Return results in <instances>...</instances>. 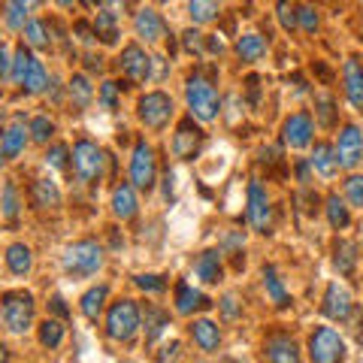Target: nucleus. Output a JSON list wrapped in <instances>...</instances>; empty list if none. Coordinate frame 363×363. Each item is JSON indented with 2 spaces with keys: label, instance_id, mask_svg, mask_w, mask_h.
Returning a JSON list of instances; mask_svg holds the SVG:
<instances>
[{
  "label": "nucleus",
  "instance_id": "nucleus-36",
  "mask_svg": "<svg viewBox=\"0 0 363 363\" xmlns=\"http://www.w3.org/2000/svg\"><path fill=\"white\" fill-rule=\"evenodd\" d=\"M315 112H318V121L324 124V128H333L336 124V104L330 94H318L315 97Z\"/></svg>",
  "mask_w": 363,
  "mask_h": 363
},
{
  "label": "nucleus",
  "instance_id": "nucleus-11",
  "mask_svg": "<svg viewBox=\"0 0 363 363\" xmlns=\"http://www.w3.org/2000/svg\"><path fill=\"white\" fill-rule=\"evenodd\" d=\"M200 143H203V130L194 124V118L179 121V128L173 133V155L179 157V161H191V157L197 155Z\"/></svg>",
  "mask_w": 363,
  "mask_h": 363
},
{
  "label": "nucleus",
  "instance_id": "nucleus-38",
  "mask_svg": "<svg viewBox=\"0 0 363 363\" xmlns=\"http://www.w3.org/2000/svg\"><path fill=\"white\" fill-rule=\"evenodd\" d=\"M25 43L33 45V49H45L52 43V37H45V25L43 21H28L25 25Z\"/></svg>",
  "mask_w": 363,
  "mask_h": 363
},
{
  "label": "nucleus",
  "instance_id": "nucleus-56",
  "mask_svg": "<svg viewBox=\"0 0 363 363\" xmlns=\"http://www.w3.org/2000/svg\"><path fill=\"white\" fill-rule=\"evenodd\" d=\"M209 49H212V52H218V55L224 52V43H221V37H218V33H215V37L209 40Z\"/></svg>",
  "mask_w": 363,
  "mask_h": 363
},
{
  "label": "nucleus",
  "instance_id": "nucleus-21",
  "mask_svg": "<svg viewBox=\"0 0 363 363\" xmlns=\"http://www.w3.org/2000/svg\"><path fill=\"white\" fill-rule=\"evenodd\" d=\"M191 336H194V342L203 348V351H215L221 342V330L218 324H212L209 318H200V321L191 324Z\"/></svg>",
  "mask_w": 363,
  "mask_h": 363
},
{
  "label": "nucleus",
  "instance_id": "nucleus-45",
  "mask_svg": "<svg viewBox=\"0 0 363 363\" xmlns=\"http://www.w3.org/2000/svg\"><path fill=\"white\" fill-rule=\"evenodd\" d=\"M297 21L306 33H315L318 30V13L315 6H297Z\"/></svg>",
  "mask_w": 363,
  "mask_h": 363
},
{
  "label": "nucleus",
  "instance_id": "nucleus-40",
  "mask_svg": "<svg viewBox=\"0 0 363 363\" xmlns=\"http://www.w3.org/2000/svg\"><path fill=\"white\" fill-rule=\"evenodd\" d=\"M188 13H191V18H194L197 25H203V21H212L215 16H218V4H206V0H194V4H188Z\"/></svg>",
  "mask_w": 363,
  "mask_h": 363
},
{
  "label": "nucleus",
  "instance_id": "nucleus-4",
  "mask_svg": "<svg viewBox=\"0 0 363 363\" xmlns=\"http://www.w3.org/2000/svg\"><path fill=\"white\" fill-rule=\"evenodd\" d=\"M136 330H140V309H136V303L128 297L112 303L106 312V336L116 339V342H130Z\"/></svg>",
  "mask_w": 363,
  "mask_h": 363
},
{
  "label": "nucleus",
  "instance_id": "nucleus-22",
  "mask_svg": "<svg viewBox=\"0 0 363 363\" xmlns=\"http://www.w3.org/2000/svg\"><path fill=\"white\" fill-rule=\"evenodd\" d=\"M318 173H321L324 179H333L336 176V169H339V157H336V149L333 145H327V143H318L315 145V152H312V161H309Z\"/></svg>",
  "mask_w": 363,
  "mask_h": 363
},
{
  "label": "nucleus",
  "instance_id": "nucleus-27",
  "mask_svg": "<svg viewBox=\"0 0 363 363\" xmlns=\"http://www.w3.org/2000/svg\"><path fill=\"white\" fill-rule=\"evenodd\" d=\"M264 288L269 294V300L279 306V309H288L291 306V297H288V291L285 285H281V279H279V272L276 267H264Z\"/></svg>",
  "mask_w": 363,
  "mask_h": 363
},
{
  "label": "nucleus",
  "instance_id": "nucleus-17",
  "mask_svg": "<svg viewBox=\"0 0 363 363\" xmlns=\"http://www.w3.org/2000/svg\"><path fill=\"white\" fill-rule=\"evenodd\" d=\"M342 82H345V94L351 100V106L363 109V67L357 58H348L342 67Z\"/></svg>",
  "mask_w": 363,
  "mask_h": 363
},
{
  "label": "nucleus",
  "instance_id": "nucleus-5",
  "mask_svg": "<svg viewBox=\"0 0 363 363\" xmlns=\"http://www.w3.org/2000/svg\"><path fill=\"white\" fill-rule=\"evenodd\" d=\"M309 360L312 363H345V342L333 327H315L309 336Z\"/></svg>",
  "mask_w": 363,
  "mask_h": 363
},
{
  "label": "nucleus",
  "instance_id": "nucleus-50",
  "mask_svg": "<svg viewBox=\"0 0 363 363\" xmlns=\"http://www.w3.org/2000/svg\"><path fill=\"white\" fill-rule=\"evenodd\" d=\"M179 354H182V345H179V342H169V345H164L161 351H157L155 363H176Z\"/></svg>",
  "mask_w": 363,
  "mask_h": 363
},
{
  "label": "nucleus",
  "instance_id": "nucleus-51",
  "mask_svg": "<svg viewBox=\"0 0 363 363\" xmlns=\"http://www.w3.org/2000/svg\"><path fill=\"white\" fill-rule=\"evenodd\" d=\"M218 306H221V312H224L227 321H233V318H240V303H236L233 294H227V297H224Z\"/></svg>",
  "mask_w": 363,
  "mask_h": 363
},
{
  "label": "nucleus",
  "instance_id": "nucleus-42",
  "mask_svg": "<svg viewBox=\"0 0 363 363\" xmlns=\"http://www.w3.org/2000/svg\"><path fill=\"white\" fill-rule=\"evenodd\" d=\"M4 215L9 221H16V215H18V191H16L13 182L4 185Z\"/></svg>",
  "mask_w": 363,
  "mask_h": 363
},
{
  "label": "nucleus",
  "instance_id": "nucleus-48",
  "mask_svg": "<svg viewBox=\"0 0 363 363\" xmlns=\"http://www.w3.org/2000/svg\"><path fill=\"white\" fill-rule=\"evenodd\" d=\"M136 288H143V291H152V294H161L167 285H164V279L161 276H136Z\"/></svg>",
  "mask_w": 363,
  "mask_h": 363
},
{
  "label": "nucleus",
  "instance_id": "nucleus-44",
  "mask_svg": "<svg viewBox=\"0 0 363 363\" xmlns=\"http://www.w3.org/2000/svg\"><path fill=\"white\" fill-rule=\"evenodd\" d=\"M276 13H279V21H281V28H285V30H297V28H300V21H297V6L279 4Z\"/></svg>",
  "mask_w": 363,
  "mask_h": 363
},
{
  "label": "nucleus",
  "instance_id": "nucleus-39",
  "mask_svg": "<svg viewBox=\"0 0 363 363\" xmlns=\"http://www.w3.org/2000/svg\"><path fill=\"white\" fill-rule=\"evenodd\" d=\"M28 133H30L33 143H49L52 136H55V124L45 118V116H37V118L30 121V130H28Z\"/></svg>",
  "mask_w": 363,
  "mask_h": 363
},
{
  "label": "nucleus",
  "instance_id": "nucleus-33",
  "mask_svg": "<svg viewBox=\"0 0 363 363\" xmlns=\"http://www.w3.org/2000/svg\"><path fill=\"white\" fill-rule=\"evenodd\" d=\"M25 143H28V133H25V128H9V130H4V140H0V152H4L6 157H16V155H21L25 152Z\"/></svg>",
  "mask_w": 363,
  "mask_h": 363
},
{
  "label": "nucleus",
  "instance_id": "nucleus-25",
  "mask_svg": "<svg viewBox=\"0 0 363 363\" xmlns=\"http://www.w3.org/2000/svg\"><path fill=\"white\" fill-rule=\"evenodd\" d=\"M333 267L342 272V276H351L357 267V245L351 240H339L333 245Z\"/></svg>",
  "mask_w": 363,
  "mask_h": 363
},
{
  "label": "nucleus",
  "instance_id": "nucleus-1",
  "mask_svg": "<svg viewBox=\"0 0 363 363\" xmlns=\"http://www.w3.org/2000/svg\"><path fill=\"white\" fill-rule=\"evenodd\" d=\"M64 272L73 279H88L104 267V248H100L94 240H79L64 252Z\"/></svg>",
  "mask_w": 363,
  "mask_h": 363
},
{
  "label": "nucleus",
  "instance_id": "nucleus-29",
  "mask_svg": "<svg viewBox=\"0 0 363 363\" xmlns=\"http://www.w3.org/2000/svg\"><path fill=\"white\" fill-rule=\"evenodd\" d=\"M94 33H97V40L106 43V45L116 43L118 40V18H116V13H109V9H100L97 18H94Z\"/></svg>",
  "mask_w": 363,
  "mask_h": 363
},
{
  "label": "nucleus",
  "instance_id": "nucleus-54",
  "mask_svg": "<svg viewBox=\"0 0 363 363\" xmlns=\"http://www.w3.org/2000/svg\"><path fill=\"white\" fill-rule=\"evenodd\" d=\"M52 312L55 315H61V318H67V315H70V309H67V303H64V297H52Z\"/></svg>",
  "mask_w": 363,
  "mask_h": 363
},
{
  "label": "nucleus",
  "instance_id": "nucleus-53",
  "mask_svg": "<svg viewBox=\"0 0 363 363\" xmlns=\"http://www.w3.org/2000/svg\"><path fill=\"white\" fill-rule=\"evenodd\" d=\"M76 33H79V40H82V43H91V40L97 37L94 28H91L88 21H76Z\"/></svg>",
  "mask_w": 363,
  "mask_h": 363
},
{
  "label": "nucleus",
  "instance_id": "nucleus-41",
  "mask_svg": "<svg viewBox=\"0 0 363 363\" xmlns=\"http://www.w3.org/2000/svg\"><path fill=\"white\" fill-rule=\"evenodd\" d=\"M4 9H6V25H9V28H16V30L25 28V18H28V9H30L28 4H21V0H13V4H6Z\"/></svg>",
  "mask_w": 363,
  "mask_h": 363
},
{
  "label": "nucleus",
  "instance_id": "nucleus-32",
  "mask_svg": "<svg viewBox=\"0 0 363 363\" xmlns=\"http://www.w3.org/2000/svg\"><path fill=\"white\" fill-rule=\"evenodd\" d=\"M324 209H327V221H330V227H336V230H342V227H348L351 215H348L345 200L339 197V194H330V197H327Z\"/></svg>",
  "mask_w": 363,
  "mask_h": 363
},
{
  "label": "nucleus",
  "instance_id": "nucleus-15",
  "mask_svg": "<svg viewBox=\"0 0 363 363\" xmlns=\"http://www.w3.org/2000/svg\"><path fill=\"white\" fill-rule=\"evenodd\" d=\"M264 351L269 363H300V348L285 333H269L264 342Z\"/></svg>",
  "mask_w": 363,
  "mask_h": 363
},
{
  "label": "nucleus",
  "instance_id": "nucleus-7",
  "mask_svg": "<svg viewBox=\"0 0 363 363\" xmlns=\"http://www.w3.org/2000/svg\"><path fill=\"white\" fill-rule=\"evenodd\" d=\"M155 179H157V164H155V152L152 145L140 140L133 145V155H130V185L140 188V191H152L155 188Z\"/></svg>",
  "mask_w": 363,
  "mask_h": 363
},
{
  "label": "nucleus",
  "instance_id": "nucleus-52",
  "mask_svg": "<svg viewBox=\"0 0 363 363\" xmlns=\"http://www.w3.org/2000/svg\"><path fill=\"white\" fill-rule=\"evenodd\" d=\"M9 73H13V58H9V52L0 45V82H4Z\"/></svg>",
  "mask_w": 363,
  "mask_h": 363
},
{
  "label": "nucleus",
  "instance_id": "nucleus-58",
  "mask_svg": "<svg viewBox=\"0 0 363 363\" xmlns=\"http://www.w3.org/2000/svg\"><path fill=\"white\" fill-rule=\"evenodd\" d=\"M0 167H4V152H0Z\"/></svg>",
  "mask_w": 363,
  "mask_h": 363
},
{
  "label": "nucleus",
  "instance_id": "nucleus-26",
  "mask_svg": "<svg viewBox=\"0 0 363 363\" xmlns=\"http://www.w3.org/2000/svg\"><path fill=\"white\" fill-rule=\"evenodd\" d=\"M6 267L16 272V276H28L30 267H33V255L25 242H13L6 248Z\"/></svg>",
  "mask_w": 363,
  "mask_h": 363
},
{
  "label": "nucleus",
  "instance_id": "nucleus-9",
  "mask_svg": "<svg viewBox=\"0 0 363 363\" xmlns=\"http://www.w3.org/2000/svg\"><path fill=\"white\" fill-rule=\"evenodd\" d=\"M248 221H252L257 233H269V227H272V206L267 200V191L257 182L248 185Z\"/></svg>",
  "mask_w": 363,
  "mask_h": 363
},
{
  "label": "nucleus",
  "instance_id": "nucleus-13",
  "mask_svg": "<svg viewBox=\"0 0 363 363\" xmlns=\"http://www.w3.org/2000/svg\"><path fill=\"white\" fill-rule=\"evenodd\" d=\"M321 312L327 318H333V321H345V318L354 312V306H351V294L339 285V281H333V285H327L324 291V300H321Z\"/></svg>",
  "mask_w": 363,
  "mask_h": 363
},
{
  "label": "nucleus",
  "instance_id": "nucleus-46",
  "mask_svg": "<svg viewBox=\"0 0 363 363\" xmlns=\"http://www.w3.org/2000/svg\"><path fill=\"white\" fill-rule=\"evenodd\" d=\"M67 157H70V152H67V145H52L49 152H45V164L55 167V169H64L67 167Z\"/></svg>",
  "mask_w": 363,
  "mask_h": 363
},
{
  "label": "nucleus",
  "instance_id": "nucleus-3",
  "mask_svg": "<svg viewBox=\"0 0 363 363\" xmlns=\"http://www.w3.org/2000/svg\"><path fill=\"white\" fill-rule=\"evenodd\" d=\"M185 97H188L191 112H194V116H197L200 121H212L215 116H218V109H221L218 91H215L209 79H203L200 73H194V76L188 79V85H185Z\"/></svg>",
  "mask_w": 363,
  "mask_h": 363
},
{
  "label": "nucleus",
  "instance_id": "nucleus-31",
  "mask_svg": "<svg viewBox=\"0 0 363 363\" xmlns=\"http://www.w3.org/2000/svg\"><path fill=\"white\" fill-rule=\"evenodd\" d=\"M67 91H70V100H73V106H76V109H85V106L91 104V97H94V88H91L88 76H82V73H76V76L70 79Z\"/></svg>",
  "mask_w": 363,
  "mask_h": 363
},
{
  "label": "nucleus",
  "instance_id": "nucleus-49",
  "mask_svg": "<svg viewBox=\"0 0 363 363\" xmlns=\"http://www.w3.org/2000/svg\"><path fill=\"white\" fill-rule=\"evenodd\" d=\"M100 100H104L106 109H116V104H118V85L116 82H104V88H100Z\"/></svg>",
  "mask_w": 363,
  "mask_h": 363
},
{
  "label": "nucleus",
  "instance_id": "nucleus-18",
  "mask_svg": "<svg viewBox=\"0 0 363 363\" xmlns=\"http://www.w3.org/2000/svg\"><path fill=\"white\" fill-rule=\"evenodd\" d=\"M30 203L37 209H55L61 203V191L52 179H33L30 185Z\"/></svg>",
  "mask_w": 363,
  "mask_h": 363
},
{
  "label": "nucleus",
  "instance_id": "nucleus-37",
  "mask_svg": "<svg viewBox=\"0 0 363 363\" xmlns=\"http://www.w3.org/2000/svg\"><path fill=\"white\" fill-rule=\"evenodd\" d=\"M45 85H49L45 67H43V61H33L30 73H28V79H25V91H28V94H40V91H43Z\"/></svg>",
  "mask_w": 363,
  "mask_h": 363
},
{
  "label": "nucleus",
  "instance_id": "nucleus-30",
  "mask_svg": "<svg viewBox=\"0 0 363 363\" xmlns=\"http://www.w3.org/2000/svg\"><path fill=\"white\" fill-rule=\"evenodd\" d=\"M264 52H267V43H264V37H257V33H242V37L236 40V55H240L242 61H257Z\"/></svg>",
  "mask_w": 363,
  "mask_h": 363
},
{
  "label": "nucleus",
  "instance_id": "nucleus-16",
  "mask_svg": "<svg viewBox=\"0 0 363 363\" xmlns=\"http://www.w3.org/2000/svg\"><path fill=\"white\" fill-rule=\"evenodd\" d=\"M133 30H136V37H143L145 43H155V40H161L164 37V18L155 13V9H140V13L133 16Z\"/></svg>",
  "mask_w": 363,
  "mask_h": 363
},
{
  "label": "nucleus",
  "instance_id": "nucleus-23",
  "mask_svg": "<svg viewBox=\"0 0 363 363\" xmlns=\"http://www.w3.org/2000/svg\"><path fill=\"white\" fill-rule=\"evenodd\" d=\"M106 294H109L106 285H94V288H88L82 294L79 309H82V315L88 318V321H97V318H100V312H104V303H106Z\"/></svg>",
  "mask_w": 363,
  "mask_h": 363
},
{
  "label": "nucleus",
  "instance_id": "nucleus-47",
  "mask_svg": "<svg viewBox=\"0 0 363 363\" xmlns=\"http://www.w3.org/2000/svg\"><path fill=\"white\" fill-rule=\"evenodd\" d=\"M182 45H185V49L191 52V55H203V33L200 30H194V28H191V30H185V33H182Z\"/></svg>",
  "mask_w": 363,
  "mask_h": 363
},
{
  "label": "nucleus",
  "instance_id": "nucleus-55",
  "mask_svg": "<svg viewBox=\"0 0 363 363\" xmlns=\"http://www.w3.org/2000/svg\"><path fill=\"white\" fill-rule=\"evenodd\" d=\"M85 67H88V70H104V58H97V55H88V58H85Z\"/></svg>",
  "mask_w": 363,
  "mask_h": 363
},
{
  "label": "nucleus",
  "instance_id": "nucleus-20",
  "mask_svg": "<svg viewBox=\"0 0 363 363\" xmlns=\"http://www.w3.org/2000/svg\"><path fill=\"white\" fill-rule=\"evenodd\" d=\"M112 212H116V218L128 221L136 215V194H133V185L128 182H121V185L112 191Z\"/></svg>",
  "mask_w": 363,
  "mask_h": 363
},
{
  "label": "nucleus",
  "instance_id": "nucleus-12",
  "mask_svg": "<svg viewBox=\"0 0 363 363\" xmlns=\"http://www.w3.org/2000/svg\"><path fill=\"white\" fill-rule=\"evenodd\" d=\"M118 67L124 70V76L133 79V82L152 79V58L145 55V49H140V45H128L118 58Z\"/></svg>",
  "mask_w": 363,
  "mask_h": 363
},
{
  "label": "nucleus",
  "instance_id": "nucleus-35",
  "mask_svg": "<svg viewBox=\"0 0 363 363\" xmlns=\"http://www.w3.org/2000/svg\"><path fill=\"white\" fill-rule=\"evenodd\" d=\"M40 342L45 348H58L64 342V324L55 321V318H45V321L40 324Z\"/></svg>",
  "mask_w": 363,
  "mask_h": 363
},
{
  "label": "nucleus",
  "instance_id": "nucleus-19",
  "mask_svg": "<svg viewBox=\"0 0 363 363\" xmlns=\"http://www.w3.org/2000/svg\"><path fill=\"white\" fill-rule=\"evenodd\" d=\"M209 300L203 297L200 291H194L188 285V281H179L176 285V312L179 315H191V312H197V309H209Z\"/></svg>",
  "mask_w": 363,
  "mask_h": 363
},
{
  "label": "nucleus",
  "instance_id": "nucleus-43",
  "mask_svg": "<svg viewBox=\"0 0 363 363\" xmlns=\"http://www.w3.org/2000/svg\"><path fill=\"white\" fill-rule=\"evenodd\" d=\"M345 197L354 203V206H363V176H348L345 179Z\"/></svg>",
  "mask_w": 363,
  "mask_h": 363
},
{
  "label": "nucleus",
  "instance_id": "nucleus-2",
  "mask_svg": "<svg viewBox=\"0 0 363 363\" xmlns=\"http://www.w3.org/2000/svg\"><path fill=\"white\" fill-rule=\"evenodd\" d=\"M33 309H37V303L28 291H6L0 297V315L13 333H25L33 324Z\"/></svg>",
  "mask_w": 363,
  "mask_h": 363
},
{
  "label": "nucleus",
  "instance_id": "nucleus-14",
  "mask_svg": "<svg viewBox=\"0 0 363 363\" xmlns=\"http://www.w3.org/2000/svg\"><path fill=\"white\" fill-rule=\"evenodd\" d=\"M281 140L291 149H306V145L312 143V118L306 116V112H294V116L285 121V128H281Z\"/></svg>",
  "mask_w": 363,
  "mask_h": 363
},
{
  "label": "nucleus",
  "instance_id": "nucleus-24",
  "mask_svg": "<svg viewBox=\"0 0 363 363\" xmlns=\"http://www.w3.org/2000/svg\"><path fill=\"white\" fill-rule=\"evenodd\" d=\"M194 272L206 281V285H218L221 281V255L218 252H203L194 260Z\"/></svg>",
  "mask_w": 363,
  "mask_h": 363
},
{
  "label": "nucleus",
  "instance_id": "nucleus-6",
  "mask_svg": "<svg viewBox=\"0 0 363 363\" xmlns=\"http://www.w3.org/2000/svg\"><path fill=\"white\" fill-rule=\"evenodd\" d=\"M136 116L143 118L145 128L161 130L169 124V118H173V97L164 94V91H149V94H143L140 104H136Z\"/></svg>",
  "mask_w": 363,
  "mask_h": 363
},
{
  "label": "nucleus",
  "instance_id": "nucleus-28",
  "mask_svg": "<svg viewBox=\"0 0 363 363\" xmlns=\"http://www.w3.org/2000/svg\"><path fill=\"white\" fill-rule=\"evenodd\" d=\"M167 327H169V315L164 309H157V306H145V342L152 345Z\"/></svg>",
  "mask_w": 363,
  "mask_h": 363
},
{
  "label": "nucleus",
  "instance_id": "nucleus-10",
  "mask_svg": "<svg viewBox=\"0 0 363 363\" xmlns=\"http://www.w3.org/2000/svg\"><path fill=\"white\" fill-rule=\"evenodd\" d=\"M336 157H339V167H357L363 161V133L357 124H345L342 133H339V149H336Z\"/></svg>",
  "mask_w": 363,
  "mask_h": 363
},
{
  "label": "nucleus",
  "instance_id": "nucleus-34",
  "mask_svg": "<svg viewBox=\"0 0 363 363\" xmlns=\"http://www.w3.org/2000/svg\"><path fill=\"white\" fill-rule=\"evenodd\" d=\"M33 55H30V49L28 45H18L16 49V55H13V82H18V85H25V79H28V73H30V67H33Z\"/></svg>",
  "mask_w": 363,
  "mask_h": 363
},
{
  "label": "nucleus",
  "instance_id": "nucleus-8",
  "mask_svg": "<svg viewBox=\"0 0 363 363\" xmlns=\"http://www.w3.org/2000/svg\"><path fill=\"white\" fill-rule=\"evenodd\" d=\"M73 169H76V176L82 179V182H97L100 173H104V152L97 149V143H91V140H79L73 145Z\"/></svg>",
  "mask_w": 363,
  "mask_h": 363
},
{
  "label": "nucleus",
  "instance_id": "nucleus-57",
  "mask_svg": "<svg viewBox=\"0 0 363 363\" xmlns=\"http://www.w3.org/2000/svg\"><path fill=\"white\" fill-rule=\"evenodd\" d=\"M0 363H9V351H6L4 342H0Z\"/></svg>",
  "mask_w": 363,
  "mask_h": 363
}]
</instances>
